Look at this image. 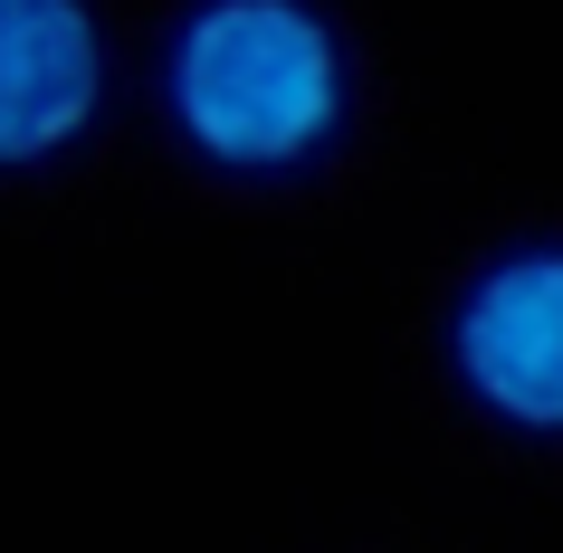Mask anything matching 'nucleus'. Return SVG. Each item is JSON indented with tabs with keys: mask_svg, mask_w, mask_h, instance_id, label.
Masks as SVG:
<instances>
[{
	"mask_svg": "<svg viewBox=\"0 0 563 553\" xmlns=\"http://www.w3.org/2000/svg\"><path fill=\"white\" fill-rule=\"evenodd\" d=\"M163 124L230 181L306 173L354 124V48L325 0H191L163 38Z\"/></svg>",
	"mask_w": 563,
	"mask_h": 553,
	"instance_id": "f257e3e1",
	"label": "nucleus"
},
{
	"mask_svg": "<svg viewBox=\"0 0 563 553\" xmlns=\"http://www.w3.org/2000/svg\"><path fill=\"white\" fill-rule=\"evenodd\" d=\"M449 381L497 430L563 439V239H516L449 296Z\"/></svg>",
	"mask_w": 563,
	"mask_h": 553,
	"instance_id": "f03ea898",
	"label": "nucleus"
},
{
	"mask_svg": "<svg viewBox=\"0 0 563 553\" xmlns=\"http://www.w3.org/2000/svg\"><path fill=\"white\" fill-rule=\"evenodd\" d=\"M106 115L96 0H0V173L77 153Z\"/></svg>",
	"mask_w": 563,
	"mask_h": 553,
	"instance_id": "7ed1b4c3",
	"label": "nucleus"
}]
</instances>
